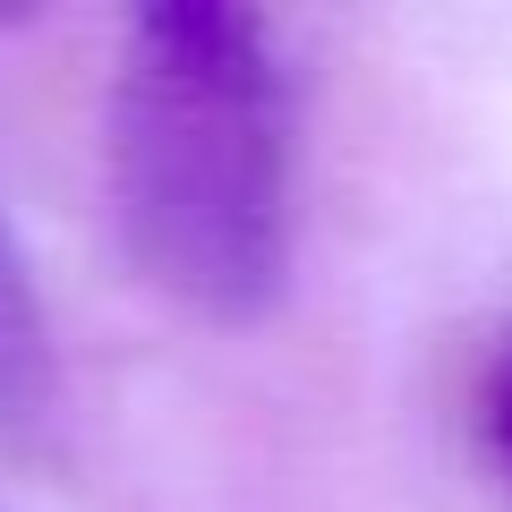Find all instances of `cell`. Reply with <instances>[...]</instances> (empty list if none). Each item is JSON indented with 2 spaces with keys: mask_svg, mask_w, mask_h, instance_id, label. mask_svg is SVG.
<instances>
[{
  "mask_svg": "<svg viewBox=\"0 0 512 512\" xmlns=\"http://www.w3.org/2000/svg\"><path fill=\"white\" fill-rule=\"evenodd\" d=\"M111 222L128 265L214 325H248L291 282L299 120L274 35L222 0H171L128 26L103 120Z\"/></svg>",
  "mask_w": 512,
  "mask_h": 512,
  "instance_id": "6da1fadb",
  "label": "cell"
},
{
  "mask_svg": "<svg viewBox=\"0 0 512 512\" xmlns=\"http://www.w3.org/2000/svg\"><path fill=\"white\" fill-rule=\"evenodd\" d=\"M52 410V325L26 282V256L0 222V436H18Z\"/></svg>",
  "mask_w": 512,
  "mask_h": 512,
  "instance_id": "7a4b0ae2",
  "label": "cell"
},
{
  "mask_svg": "<svg viewBox=\"0 0 512 512\" xmlns=\"http://www.w3.org/2000/svg\"><path fill=\"white\" fill-rule=\"evenodd\" d=\"M487 444H495V461L512 470V350L495 359V376H487Z\"/></svg>",
  "mask_w": 512,
  "mask_h": 512,
  "instance_id": "3957f363",
  "label": "cell"
}]
</instances>
